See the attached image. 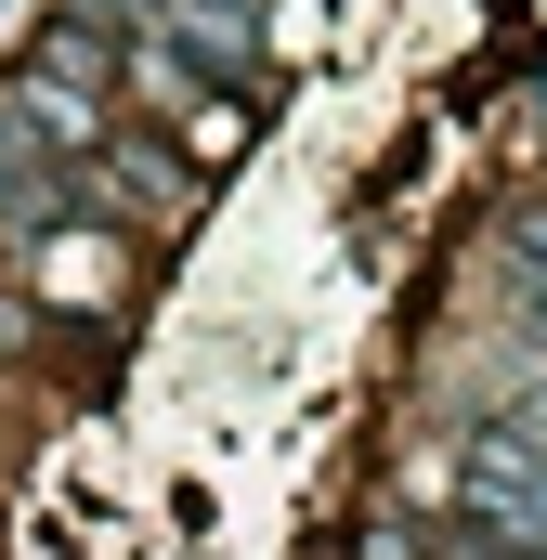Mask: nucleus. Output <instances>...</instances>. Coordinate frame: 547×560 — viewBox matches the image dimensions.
<instances>
[]
</instances>
